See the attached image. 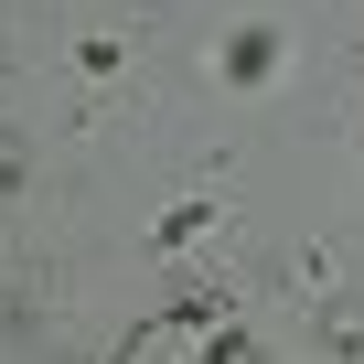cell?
<instances>
[{
	"instance_id": "6da1fadb",
	"label": "cell",
	"mask_w": 364,
	"mask_h": 364,
	"mask_svg": "<svg viewBox=\"0 0 364 364\" xmlns=\"http://www.w3.org/2000/svg\"><path fill=\"white\" fill-rule=\"evenodd\" d=\"M215 65H225V75H236V86H257V75H268V65H279V43H268V33H236V43H225V54H215Z\"/></svg>"
}]
</instances>
